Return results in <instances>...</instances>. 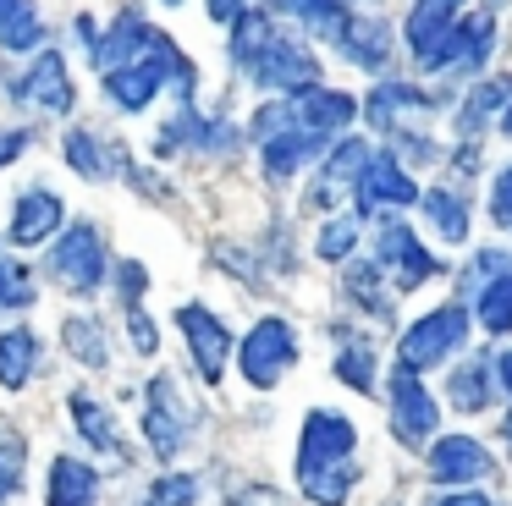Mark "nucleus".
I'll use <instances>...</instances> for the list:
<instances>
[{"instance_id": "obj_1", "label": "nucleus", "mask_w": 512, "mask_h": 506, "mask_svg": "<svg viewBox=\"0 0 512 506\" xmlns=\"http://www.w3.org/2000/svg\"><path fill=\"white\" fill-rule=\"evenodd\" d=\"M353 446L358 429L353 418L331 413V407H314L303 418V446H298V484L314 506H342L353 490L358 468H353Z\"/></svg>"}, {"instance_id": "obj_2", "label": "nucleus", "mask_w": 512, "mask_h": 506, "mask_svg": "<svg viewBox=\"0 0 512 506\" xmlns=\"http://www.w3.org/2000/svg\"><path fill=\"white\" fill-rule=\"evenodd\" d=\"M353 94H336V88H314V94H292L281 99V105H265L254 116V138L270 143L281 138V132H314V138H325V132H342L347 121H353Z\"/></svg>"}, {"instance_id": "obj_3", "label": "nucleus", "mask_w": 512, "mask_h": 506, "mask_svg": "<svg viewBox=\"0 0 512 506\" xmlns=\"http://www.w3.org/2000/svg\"><path fill=\"white\" fill-rule=\"evenodd\" d=\"M166 77H182V88L193 94V66L177 55V44H171L166 33H155L149 55H138V61L116 66V72H105V88H111V99H116V105L144 110L149 99H155V88L166 83Z\"/></svg>"}, {"instance_id": "obj_4", "label": "nucleus", "mask_w": 512, "mask_h": 506, "mask_svg": "<svg viewBox=\"0 0 512 506\" xmlns=\"http://www.w3.org/2000/svg\"><path fill=\"white\" fill-rule=\"evenodd\" d=\"M193 429H199V402H188V391H182L171 374H155V380H149V402H144L149 446H155L160 457H177Z\"/></svg>"}, {"instance_id": "obj_5", "label": "nucleus", "mask_w": 512, "mask_h": 506, "mask_svg": "<svg viewBox=\"0 0 512 506\" xmlns=\"http://www.w3.org/2000/svg\"><path fill=\"white\" fill-rule=\"evenodd\" d=\"M463 336H468V314H463V308H457V303L430 308V314L402 336L397 363H402V369H413V374H424V369H435L441 358H452V352L463 347Z\"/></svg>"}, {"instance_id": "obj_6", "label": "nucleus", "mask_w": 512, "mask_h": 506, "mask_svg": "<svg viewBox=\"0 0 512 506\" xmlns=\"http://www.w3.org/2000/svg\"><path fill=\"white\" fill-rule=\"evenodd\" d=\"M237 358H243L248 385H254V391H270V385L292 369V358H298V336H292L287 319H259V325L243 336Z\"/></svg>"}, {"instance_id": "obj_7", "label": "nucleus", "mask_w": 512, "mask_h": 506, "mask_svg": "<svg viewBox=\"0 0 512 506\" xmlns=\"http://www.w3.org/2000/svg\"><path fill=\"white\" fill-rule=\"evenodd\" d=\"M435 424H441V407H435V396L419 385V374L413 369H391V429H397L402 446H430Z\"/></svg>"}, {"instance_id": "obj_8", "label": "nucleus", "mask_w": 512, "mask_h": 506, "mask_svg": "<svg viewBox=\"0 0 512 506\" xmlns=\"http://www.w3.org/2000/svg\"><path fill=\"white\" fill-rule=\"evenodd\" d=\"M490 39H496V22H490V11L457 17L452 33H446L435 50L419 55V72H463V66H479V61L490 55Z\"/></svg>"}, {"instance_id": "obj_9", "label": "nucleus", "mask_w": 512, "mask_h": 506, "mask_svg": "<svg viewBox=\"0 0 512 506\" xmlns=\"http://www.w3.org/2000/svg\"><path fill=\"white\" fill-rule=\"evenodd\" d=\"M50 270H56V281L67 286V292H94V286L105 281V248H100V231L83 220V226H72L67 237L56 242V259H50Z\"/></svg>"}, {"instance_id": "obj_10", "label": "nucleus", "mask_w": 512, "mask_h": 506, "mask_svg": "<svg viewBox=\"0 0 512 506\" xmlns=\"http://www.w3.org/2000/svg\"><path fill=\"white\" fill-rule=\"evenodd\" d=\"M380 204H419V187L408 182V171L397 165V154H369L364 171L353 182V215H375Z\"/></svg>"}, {"instance_id": "obj_11", "label": "nucleus", "mask_w": 512, "mask_h": 506, "mask_svg": "<svg viewBox=\"0 0 512 506\" xmlns=\"http://www.w3.org/2000/svg\"><path fill=\"white\" fill-rule=\"evenodd\" d=\"M177 325H182V336H188V347H193L199 374H204L210 385H221L226 358H232V336H226V325H221V319H215L204 303H182V308H177Z\"/></svg>"}, {"instance_id": "obj_12", "label": "nucleus", "mask_w": 512, "mask_h": 506, "mask_svg": "<svg viewBox=\"0 0 512 506\" xmlns=\"http://www.w3.org/2000/svg\"><path fill=\"white\" fill-rule=\"evenodd\" d=\"M380 270L397 281V292H413V286H424V281L435 275V259L419 248L413 226H402V220H386V226H380Z\"/></svg>"}, {"instance_id": "obj_13", "label": "nucleus", "mask_w": 512, "mask_h": 506, "mask_svg": "<svg viewBox=\"0 0 512 506\" xmlns=\"http://www.w3.org/2000/svg\"><path fill=\"white\" fill-rule=\"evenodd\" d=\"M6 88H12V99H23V105H39V110H50V116H67V110H72L67 61H61L56 50H45L23 77H12Z\"/></svg>"}, {"instance_id": "obj_14", "label": "nucleus", "mask_w": 512, "mask_h": 506, "mask_svg": "<svg viewBox=\"0 0 512 506\" xmlns=\"http://www.w3.org/2000/svg\"><path fill=\"white\" fill-rule=\"evenodd\" d=\"M320 77V61H314L303 44H287V39H270V50L254 61V83L270 88V94H287V88H309Z\"/></svg>"}, {"instance_id": "obj_15", "label": "nucleus", "mask_w": 512, "mask_h": 506, "mask_svg": "<svg viewBox=\"0 0 512 506\" xmlns=\"http://www.w3.org/2000/svg\"><path fill=\"white\" fill-rule=\"evenodd\" d=\"M430 473L441 484H479V479H490V473H496V462H490V451L479 446V440L441 435L430 446Z\"/></svg>"}, {"instance_id": "obj_16", "label": "nucleus", "mask_w": 512, "mask_h": 506, "mask_svg": "<svg viewBox=\"0 0 512 506\" xmlns=\"http://www.w3.org/2000/svg\"><path fill=\"white\" fill-rule=\"evenodd\" d=\"M149 44H155V28H149L144 17H138L133 6L116 17L111 33H100V44H94V61L105 66V72H116V66L138 61V55H149Z\"/></svg>"}, {"instance_id": "obj_17", "label": "nucleus", "mask_w": 512, "mask_h": 506, "mask_svg": "<svg viewBox=\"0 0 512 506\" xmlns=\"http://www.w3.org/2000/svg\"><path fill=\"white\" fill-rule=\"evenodd\" d=\"M100 501V473L78 457H56L45 479V506H94Z\"/></svg>"}, {"instance_id": "obj_18", "label": "nucleus", "mask_w": 512, "mask_h": 506, "mask_svg": "<svg viewBox=\"0 0 512 506\" xmlns=\"http://www.w3.org/2000/svg\"><path fill=\"white\" fill-rule=\"evenodd\" d=\"M56 226H61V198H56V193L34 187V193L17 198V209H12V242L34 248V242H45Z\"/></svg>"}, {"instance_id": "obj_19", "label": "nucleus", "mask_w": 512, "mask_h": 506, "mask_svg": "<svg viewBox=\"0 0 512 506\" xmlns=\"http://www.w3.org/2000/svg\"><path fill=\"white\" fill-rule=\"evenodd\" d=\"M430 110H435V94H424V88H413V83H380L375 94H369V121H375V127H397V121L430 116Z\"/></svg>"}, {"instance_id": "obj_20", "label": "nucleus", "mask_w": 512, "mask_h": 506, "mask_svg": "<svg viewBox=\"0 0 512 506\" xmlns=\"http://www.w3.org/2000/svg\"><path fill=\"white\" fill-rule=\"evenodd\" d=\"M342 50H347V61L353 66H364V72H380L386 66V55H391V28L386 22H375V17H353V22H342Z\"/></svg>"}, {"instance_id": "obj_21", "label": "nucleus", "mask_w": 512, "mask_h": 506, "mask_svg": "<svg viewBox=\"0 0 512 506\" xmlns=\"http://www.w3.org/2000/svg\"><path fill=\"white\" fill-rule=\"evenodd\" d=\"M463 17V0H413V17H408V50L424 55L452 33V22Z\"/></svg>"}, {"instance_id": "obj_22", "label": "nucleus", "mask_w": 512, "mask_h": 506, "mask_svg": "<svg viewBox=\"0 0 512 506\" xmlns=\"http://www.w3.org/2000/svg\"><path fill=\"white\" fill-rule=\"evenodd\" d=\"M507 105H512V72H501V77H490V83L468 88V105L457 110V132H463V138L474 143V132L485 127L490 116H501Z\"/></svg>"}, {"instance_id": "obj_23", "label": "nucleus", "mask_w": 512, "mask_h": 506, "mask_svg": "<svg viewBox=\"0 0 512 506\" xmlns=\"http://www.w3.org/2000/svg\"><path fill=\"white\" fill-rule=\"evenodd\" d=\"M34 363H39V336L28 325L0 336V385H6V391H23V385L34 380Z\"/></svg>"}, {"instance_id": "obj_24", "label": "nucleus", "mask_w": 512, "mask_h": 506, "mask_svg": "<svg viewBox=\"0 0 512 506\" xmlns=\"http://www.w3.org/2000/svg\"><path fill=\"white\" fill-rule=\"evenodd\" d=\"M72 424H78V435L89 440V446L111 451L116 462L127 457V451H122V435H116V424H111V413H105V402H100V396L72 391Z\"/></svg>"}, {"instance_id": "obj_25", "label": "nucleus", "mask_w": 512, "mask_h": 506, "mask_svg": "<svg viewBox=\"0 0 512 506\" xmlns=\"http://www.w3.org/2000/svg\"><path fill=\"white\" fill-rule=\"evenodd\" d=\"M45 44V22H39L34 0H0V50H39Z\"/></svg>"}, {"instance_id": "obj_26", "label": "nucleus", "mask_w": 512, "mask_h": 506, "mask_svg": "<svg viewBox=\"0 0 512 506\" xmlns=\"http://www.w3.org/2000/svg\"><path fill=\"white\" fill-rule=\"evenodd\" d=\"M320 149H325V138H314V132H281V138L265 143V176L287 182V176H298L303 160H314Z\"/></svg>"}, {"instance_id": "obj_27", "label": "nucleus", "mask_w": 512, "mask_h": 506, "mask_svg": "<svg viewBox=\"0 0 512 506\" xmlns=\"http://www.w3.org/2000/svg\"><path fill=\"white\" fill-rule=\"evenodd\" d=\"M364 160H369V149H364L358 138H353V143H342V149L331 154V165L320 171V187L309 193V204H331V198H342L347 187L358 182V171H364Z\"/></svg>"}, {"instance_id": "obj_28", "label": "nucleus", "mask_w": 512, "mask_h": 506, "mask_svg": "<svg viewBox=\"0 0 512 506\" xmlns=\"http://www.w3.org/2000/svg\"><path fill=\"white\" fill-rule=\"evenodd\" d=\"M347 292H353L358 303L369 308V314L397 319V297H391L386 270H380V264H364V259H353V264H347Z\"/></svg>"}, {"instance_id": "obj_29", "label": "nucleus", "mask_w": 512, "mask_h": 506, "mask_svg": "<svg viewBox=\"0 0 512 506\" xmlns=\"http://www.w3.org/2000/svg\"><path fill=\"white\" fill-rule=\"evenodd\" d=\"M270 39H276V33H270L265 11H243V17L232 22V61L243 66V72H254V61L270 50Z\"/></svg>"}, {"instance_id": "obj_30", "label": "nucleus", "mask_w": 512, "mask_h": 506, "mask_svg": "<svg viewBox=\"0 0 512 506\" xmlns=\"http://www.w3.org/2000/svg\"><path fill=\"white\" fill-rule=\"evenodd\" d=\"M61 341H67V352H72L78 363H89V369H105V363H111L105 330L94 325V319H83V314H72L67 325H61Z\"/></svg>"}, {"instance_id": "obj_31", "label": "nucleus", "mask_w": 512, "mask_h": 506, "mask_svg": "<svg viewBox=\"0 0 512 506\" xmlns=\"http://www.w3.org/2000/svg\"><path fill=\"white\" fill-rule=\"evenodd\" d=\"M490 391H496V385H490V363L485 358H468L463 369L452 374V407L457 413H479V407L490 402Z\"/></svg>"}, {"instance_id": "obj_32", "label": "nucleus", "mask_w": 512, "mask_h": 506, "mask_svg": "<svg viewBox=\"0 0 512 506\" xmlns=\"http://www.w3.org/2000/svg\"><path fill=\"white\" fill-rule=\"evenodd\" d=\"M67 165L78 176H89V182H100V176H111V149H105V138H94V132H67Z\"/></svg>"}, {"instance_id": "obj_33", "label": "nucleus", "mask_w": 512, "mask_h": 506, "mask_svg": "<svg viewBox=\"0 0 512 506\" xmlns=\"http://www.w3.org/2000/svg\"><path fill=\"white\" fill-rule=\"evenodd\" d=\"M419 204H424V215L435 220V231H441L446 242H463L468 237V209H463V198H457V193L435 187V193H424Z\"/></svg>"}, {"instance_id": "obj_34", "label": "nucleus", "mask_w": 512, "mask_h": 506, "mask_svg": "<svg viewBox=\"0 0 512 506\" xmlns=\"http://www.w3.org/2000/svg\"><path fill=\"white\" fill-rule=\"evenodd\" d=\"M276 6H287L292 11V17H298V22H309V28L314 33H320V39H336V33H342V0H276Z\"/></svg>"}, {"instance_id": "obj_35", "label": "nucleus", "mask_w": 512, "mask_h": 506, "mask_svg": "<svg viewBox=\"0 0 512 506\" xmlns=\"http://www.w3.org/2000/svg\"><path fill=\"white\" fill-rule=\"evenodd\" d=\"M479 325L485 330H512V275H501V281L479 286Z\"/></svg>"}, {"instance_id": "obj_36", "label": "nucleus", "mask_w": 512, "mask_h": 506, "mask_svg": "<svg viewBox=\"0 0 512 506\" xmlns=\"http://www.w3.org/2000/svg\"><path fill=\"white\" fill-rule=\"evenodd\" d=\"M336 380H347L353 391H375V363H369V347H364V341L342 347V358H336Z\"/></svg>"}, {"instance_id": "obj_37", "label": "nucleus", "mask_w": 512, "mask_h": 506, "mask_svg": "<svg viewBox=\"0 0 512 506\" xmlns=\"http://www.w3.org/2000/svg\"><path fill=\"white\" fill-rule=\"evenodd\" d=\"M23 303H34V275H28V264L0 259V308H23Z\"/></svg>"}, {"instance_id": "obj_38", "label": "nucleus", "mask_w": 512, "mask_h": 506, "mask_svg": "<svg viewBox=\"0 0 512 506\" xmlns=\"http://www.w3.org/2000/svg\"><path fill=\"white\" fill-rule=\"evenodd\" d=\"M193 501H199V479L193 473H166V479H155L144 506H193Z\"/></svg>"}, {"instance_id": "obj_39", "label": "nucleus", "mask_w": 512, "mask_h": 506, "mask_svg": "<svg viewBox=\"0 0 512 506\" xmlns=\"http://www.w3.org/2000/svg\"><path fill=\"white\" fill-rule=\"evenodd\" d=\"M353 237H358V215H342L320 231L314 248H320V259H347V253H353Z\"/></svg>"}, {"instance_id": "obj_40", "label": "nucleus", "mask_w": 512, "mask_h": 506, "mask_svg": "<svg viewBox=\"0 0 512 506\" xmlns=\"http://www.w3.org/2000/svg\"><path fill=\"white\" fill-rule=\"evenodd\" d=\"M17 484H23V440L6 429L0 435V495H12Z\"/></svg>"}, {"instance_id": "obj_41", "label": "nucleus", "mask_w": 512, "mask_h": 506, "mask_svg": "<svg viewBox=\"0 0 512 506\" xmlns=\"http://www.w3.org/2000/svg\"><path fill=\"white\" fill-rule=\"evenodd\" d=\"M127 336H133V347L144 352V358L160 347V336H155V325H149V314H144V303H138V297H127Z\"/></svg>"}, {"instance_id": "obj_42", "label": "nucleus", "mask_w": 512, "mask_h": 506, "mask_svg": "<svg viewBox=\"0 0 512 506\" xmlns=\"http://www.w3.org/2000/svg\"><path fill=\"white\" fill-rule=\"evenodd\" d=\"M490 215H496V226L512 231V165L496 176V187H490Z\"/></svg>"}, {"instance_id": "obj_43", "label": "nucleus", "mask_w": 512, "mask_h": 506, "mask_svg": "<svg viewBox=\"0 0 512 506\" xmlns=\"http://www.w3.org/2000/svg\"><path fill=\"white\" fill-rule=\"evenodd\" d=\"M232 506H287V501H281V495L270 490V484H248V490H237V495H232Z\"/></svg>"}, {"instance_id": "obj_44", "label": "nucleus", "mask_w": 512, "mask_h": 506, "mask_svg": "<svg viewBox=\"0 0 512 506\" xmlns=\"http://www.w3.org/2000/svg\"><path fill=\"white\" fill-rule=\"evenodd\" d=\"M474 270L485 275V286H490V281H501V270H512V259H507V253L490 248V253H479V259H474Z\"/></svg>"}, {"instance_id": "obj_45", "label": "nucleus", "mask_w": 512, "mask_h": 506, "mask_svg": "<svg viewBox=\"0 0 512 506\" xmlns=\"http://www.w3.org/2000/svg\"><path fill=\"white\" fill-rule=\"evenodd\" d=\"M23 149H28V132H23V127H6V132H0V165H12Z\"/></svg>"}, {"instance_id": "obj_46", "label": "nucleus", "mask_w": 512, "mask_h": 506, "mask_svg": "<svg viewBox=\"0 0 512 506\" xmlns=\"http://www.w3.org/2000/svg\"><path fill=\"white\" fill-rule=\"evenodd\" d=\"M210 17L215 22H237L243 17V0H210Z\"/></svg>"}, {"instance_id": "obj_47", "label": "nucleus", "mask_w": 512, "mask_h": 506, "mask_svg": "<svg viewBox=\"0 0 512 506\" xmlns=\"http://www.w3.org/2000/svg\"><path fill=\"white\" fill-rule=\"evenodd\" d=\"M435 506H496V501L479 495V490H468V495H446V501H435Z\"/></svg>"}, {"instance_id": "obj_48", "label": "nucleus", "mask_w": 512, "mask_h": 506, "mask_svg": "<svg viewBox=\"0 0 512 506\" xmlns=\"http://www.w3.org/2000/svg\"><path fill=\"white\" fill-rule=\"evenodd\" d=\"M496 363H501V385H507V391H512V352H501Z\"/></svg>"}, {"instance_id": "obj_49", "label": "nucleus", "mask_w": 512, "mask_h": 506, "mask_svg": "<svg viewBox=\"0 0 512 506\" xmlns=\"http://www.w3.org/2000/svg\"><path fill=\"white\" fill-rule=\"evenodd\" d=\"M501 132H507V138H512V105L501 110Z\"/></svg>"}, {"instance_id": "obj_50", "label": "nucleus", "mask_w": 512, "mask_h": 506, "mask_svg": "<svg viewBox=\"0 0 512 506\" xmlns=\"http://www.w3.org/2000/svg\"><path fill=\"white\" fill-rule=\"evenodd\" d=\"M485 6H507V0H485Z\"/></svg>"}, {"instance_id": "obj_51", "label": "nucleus", "mask_w": 512, "mask_h": 506, "mask_svg": "<svg viewBox=\"0 0 512 506\" xmlns=\"http://www.w3.org/2000/svg\"><path fill=\"white\" fill-rule=\"evenodd\" d=\"M342 6H347V0H342ZM353 6H369V0H353Z\"/></svg>"}, {"instance_id": "obj_52", "label": "nucleus", "mask_w": 512, "mask_h": 506, "mask_svg": "<svg viewBox=\"0 0 512 506\" xmlns=\"http://www.w3.org/2000/svg\"><path fill=\"white\" fill-rule=\"evenodd\" d=\"M507 440H512V418H507Z\"/></svg>"}, {"instance_id": "obj_53", "label": "nucleus", "mask_w": 512, "mask_h": 506, "mask_svg": "<svg viewBox=\"0 0 512 506\" xmlns=\"http://www.w3.org/2000/svg\"><path fill=\"white\" fill-rule=\"evenodd\" d=\"M166 6H182V0H166Z\"/></svg>"}]
</instances>
